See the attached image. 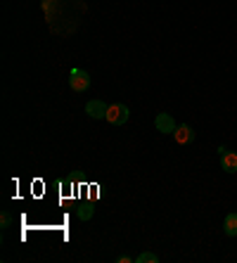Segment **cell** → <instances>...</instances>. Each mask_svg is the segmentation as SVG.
<instances>
[{"instance_id": "5b68a950", "label": "cell", "mask_w": 237, "mask_h": 263, "mask_svg": "<svg viewBox=\"0 0 237 263\" xmlns=\"http://www.w3.org/2000/svg\"><path fill=\"white\" fill-rule=\"evenodd\" d=\"M107 104L102 102V100H90L88 104H86V114H88L90 119H104L107 116Z\"/></svg>"}, {"instance_id": "8fae6325", "label": "cell", "mask_w": 237, "mask_h": 263, "mask_svg": "<svg viewBox=\"0 0 237 263\" xmlns=\"http://www.w3.org/2000/svg\"><path fill=\"white\" fill-rule=\"evenodd\" d=\"M130 261H133V258H130L128 254H121V256L116 258V263H130Z\"/></svg>"}, {"instance_id": "30bf717a", "label": "cell", "mask_w": 237, "mask_h": 263, "mask_svg": "<svg viewBox=\"0 0 237 263\" xmlns=\"http://www.w3.org/2000/svg\"><path fill=\"white\" fill-rule=\"evenodd\" d=\"M10 223H12V216L7 214V211H3V214H0V225H3V230L10 228Z\"/></svg>"}, {"instance_id": "ba28073f", "label": "cell", "mask_w": 237, "mask_h": 263, "mask_svg": "<svg viewBox=\"0 0 237 263\" xmlns=\"http://www.w3.org/2000/svg\"><path fill=\"white\" fill-rule=\"evenodd\" d=\"M76 216H78L81 221H90V218H93V216H95V209H93V207H88V204H86V207H78V211H76Z\"/></svg>"}, {"instance_id": "6da1fadb", "label": "cell", "mask_w": 237, "mask_h": 263, "mask_svg": "<svg viewBox=\"0 0 237 263\" xmlns=\"http://www.w3.org/2000/svg\"><path fill=\"white\" fill-rule=\"evenodd\" d=\"M128 116H130V111H128V107L126 104H121V102H116V104H109V109H107V121L112 126H123L126 121H128Z\"/></svg>"}, {"instance_id": "9c48e42d", "label": "cell", "mask_w": 237, "mask_h": 263, "mask_svg": "<svg viewBox=\"0 0 237 263\" xmlns=\"http://www.w3.org/2000/svg\"><path fill=\"white\" fill-rule=\"evenodd\" d=\"M136 263H159V256L152 254V251H142L140 256L136 258Z\"/></svg>"}, {"instance_id": "8992f818", "label": "cell", "mask_w": 237, "mask_h": 263, "mask_svg": "<svg viewBox=\"0 0 237 263\" xmlns=\"http://www.w3.org/2000/svg\"><path fill=\"white\" fill-rule=\"evenodd\" d=\"M221 168H223L225 173H237V152L225 150V152L221 154Z\"/></svg>"}, {"instance_id": "3957f363", "label": "cell", "mask_w": 237, "mask_h": 263, "mask_svg": "<svg viewBox=\"0 0 237 263\" xmlns=\"http://www.w3.org/2000/svg\"><path fill=\"white\" fill-rule=\"evenodd\" d=\"M154 126H156V131L166 133V135H173V131H176V121H173V116H171V114H166V111L156 114Z\"/></svg>"}, {"instance_id": "7a4b0ae2", "label": "cell", "mask_w": 237, "mask_h": 263, "mask_svg": "<svg viewBox=\"0 0 237 263\" xmlns=\"http://www.w3.org/2000/svg\"><path fill=\"white\" fill-rule=\"evenodd\" d=\"M69 85H71V90H76V93H86V90L90 88V74L83 69H71V74H69Z\"/></svg>"}, {"instance_id": "52a82bcc", "label": "cell", "mask_w": 237, "mask_h": 263, "mask_svg": "<svg viewBox=\"0 0 237 263\" xmlns=\"http://www.w3.org/2000/svg\"><path fill=\"white\" fill-rule=\"evenodd\" d=\"M223 232L228 237H237V214H228V216H225Z\"/></svg>"}, {"instance_id": "277c9868", "label": "cell", "mask_w": 237, "mask_h": 263, "mask_svg": "<svg viewBox=\"0 0 237 263\" xmlns=\"http://www.w3.org/2000/svg\"><path fill=\"white\" fill-rule=\"evenodd\" d=\"M173 138H176L178 145H190V142L195 140V131H192V126H188V124L176 126V131H173Z\"/></svg>"}]
</instances>
